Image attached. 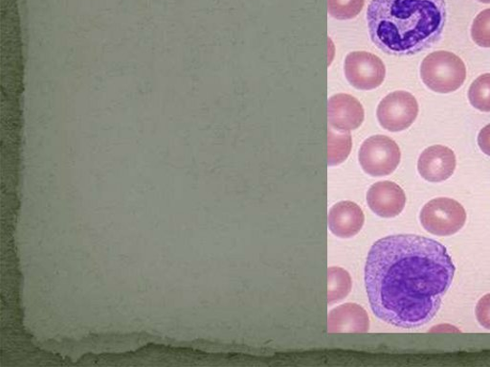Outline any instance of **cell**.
Returning a JSON list of instances; mask_svg holds the SVG:
<instances>
[{
    "mask_svg": "<svg viewBox=\"0 0 490 367\" xmlns=\"http://www.w3.org/2000/svg\"><path fill=\"white\" fill-rule=\"evenodd\" d=\"M455 276L445 246L433 239L400 234L375 242L365 266L371 308L388 325L415 329L438 314Z\"/></svg>",
    "mask_w": 490,
    "mask_h": 367,
    "instance_id": "cell-1",
    "label": "cell"
},
{
    "mask_svg": "<svg viewBox=\"0 0 490 367\" xmlns=\"http://www.w3.org/2000/svg\"><path fill=\"white\" fill-rule=\"evenodd\" d=\"M446 0H372L367 23L372 42L393 56L426 52L444 33Z\"/></svg>",
    "mask_w": 490,
    "mask_h": 367,
    "instance_id": "cell-2",
    "label": "cell"
},
{
    "mask_svg": "<svg viewBox=\"0 0 490 367\" xmlns=\"http://www.w3.org/2000/svg\"><path fill=\"white\" fill-rule=\"evenodd\" d=\"M420 77L431 90L450 93L464 85L466 68L460 57L440 51L424 58L420 66Z\"/></svg>",
    "mask_w": 490,
    "mask_h": 367,
    "instance_id": "cell-3",
    "label": "cell"
},
{
    "mask_svg": "<svg viewBox=\"0 0 490 367\" xmlns=\"http://www.w3.org/2000/svg\"><path fill=\"white\" fill-rule=\"evenodd\" d=\"M419 219L423 229L429 233L451 236L464 228L466 212L460 202L449 198H438L423 206Z\"/></svg>",
    "mask_w": 490,
    "mask_h": 367,
    "instance_id": "cell-4",
    "label": "cell"
},
{
    "mask_svg": "<svg viewBox=\"0 0 490 367\" xmlns=\"http://www.w3.org/2000/svg\"><path fill=\"white\" fill-rule=\"evenodd\" d=\"M401 153L397 142L382 135L366 139L358 155L359 164L372 177L391 174L398 168Z\"/></svg>",
    "mask_w": 490,
    "mask_h": 367,
    "instance_id": "cell-5",
    "label": "cell"
},
{
    "mask_svg": "<svg viewBox=\"0 0 490 367\" xmlns=\"http://www.w3.org/2000/svg\"><path fill=\"white\" fill-rule=\"evenodd\" d=\"M419 115V104L407 91H395L380 103L377 116L380 124L389 132H401L410 127Z\"/></svg>",
    "mask_w": 490,
    "mask_h": 367,
    "instance_id": "cell-6",
    "label": "cell"
},
{
    "mask_svg": "<svg viewBox=\"0 0 490 367\" xmlns=\"http://www.w3.org/2000/svg\"><path fill=\"white\" fill-rule=\"evenodd\" d=\"M344 71L348 82L362 90L381 87L386 76L382 60L366 52L350 53L345 60Z\"/></svg>",
    "mask_w": 490,
    "mask_h": 367,
    "instance_id": "cell-7",
    "label": "cell"
},
{
    "mask_svg": "<svg viewBox=\"0 0 490 367\" xmlns=\"http://www.w3.org/2000/svg\"><path fill=\"white\" fill-rule=\"evenodd\" d=\"M457 165L454 152L443 146L424 150L419 157L418 170L424 180L442 183L452 177Z\"/></svg>",
    "mask_w": 490,
    "mask_h": 367,
    "instance_id": "cell-8",
    "label": "cell"
},
{
    "mask_svg": "<svg viewBox=\"0 0 490 367\" xmlns=\"http://www.w3.org/2000/svg\"><path fill=\"white\" fill-rule=\"evenodd\" d=\"M328 118L335 130L351 132L363 125L365 111L362 103L352 95L340 93L329 100Z\"/></svg>",
    "mask_w": 490,
    "mask_h": 367,
    "instance_id": "cell-9",
    "label": "cell"
},
{
    "mask_svg": "<svg viewBox=\"0 0 490 367\" xmlns=\"http://www.w3.org/2000/svg\"><path fill=\"white\" fill-rule=\"evenodd\" d=\"M367 202L374 214L382 218H394L404 210L406 196L399 184L388 181L380 182L369 188Z\"/></svg>",
    "mask_w": 490,
    "mask_h": 367,
    "instance_id": "cell-10",
    "label": "cell"
},
{
    "mask_svg": "<svg viewBox=\"0 0 490 367\" xmlns=\"http://www.w3.org/2000/svg\"><path fill=\"white\" fill-rule=\"evenodd\" d=\"M329 228L339 238L348 239L362 231L365 217L359 205L344 201L335 204L329 212Z\"/></svg>",
    "mask_w": 490,
    "mask_h": 367,
    "instance_id": "cell-11",
    "label": "cell"
},
{
    "mask_svg": "<svg viewBox=\"0 0 490 367\" xmlns=\"http://www.w3.org/2000/svg\"><path fill=\"white\" fill-rule=\"evenodd\" d=\"M370 328L369 315L361 306L347 303L330 312L328 331L330 333H366Z\"/></svg>",
    "mask_w": 490,
    "mask_h": 367,
    "instance_id": "cell-12",
    "label": "cell"
},
{
    "mask_svg": "<svg viewBox=\"0 0 490 367\" xmlns=\"http://www.w3.org/2000/svg\"><path fill=\"white\" fill-rule=\"evenodd\" d=\"M352 136L350 132L333 131L329 127L328 164L336 166L344 163L352 151Z\"/></svg>",
    "mask_w": 490,
    "mask_h": 367,
    "instance_id": "cell-13",
    "label": "cell"
},
{
    "mask_svg": "<svg viewBox=\"0 0 490 367\" xmlns=\"http://www.w3.org/2000/svg\"><path fill=\"white\" fill-rule=\"evenodd\" d=\"M328 302L329 305L347 297L352 290V278L348 271L338 267H331L328 269Z\"/></svg>",
    "mask_w": 490,
    "mask_h": 367,
    "instance_id": "cell-14",
    "label": "cell"
},
{
    "mask_svg": "<svg viewBox=\"0 0 490 367\" xmlns=\"http://www.w3.org/2000/svg\"><path fill=\"white\" fill-rule=\"evenodd\" d=\"M468 99L476 108L490 113V73L481 75L472 83Z\"/></svg>",
    "mask_w": 490,
    "mask_h": 367,
    "instance_id": "cell-15",
    "label": "cell"
},
{
    "mask_svg": "<svg viewBox=\"0 0 490 367\" xmlns=\"http://www.w3.org/2000/svg\"><path fill=\"white\" fill-rule=\"evenodd\" d=\"M364 5L365 0H328V10L334 19L348 21L356 18Z\"/></svg>",
    "mask_w": 490,
    "mask_h": 367,
    "instance_id": "cell-16",
    "label": "cell"
},
{
    "mask_svg": "<svg viewBox=\"0 0 490 367\" xmlns=\"http://www.w3.org/2000/svg\"><path fill=\"white\" fill-rule=\"evenodd\" d=\"M471 37L479 46L490 47V8L481 12L473 22Z\"/></svg>",
    "mask_w": 490,
    "mask_h": 367,
    "instance_id": "cell-17",
    "label": "cell"
},
{
    "mask_svg": "<svg viewBox=\"0 0 490 367\" xmlns=\"http://www.w3.org/2000/svg\"><path fill=\"white\" fill-rule=\"evenodd\" d=\"M476 316L479 324L490 330V294L483 296L476 306Z\"/></svg>",
    "mask_w": 490,
    "mask_h": 367,
    "instance_id": "cell-18",
    "label": "cell"
},
{
    "mask_svg": "<svg viewBox=\"0 0 490 367\" xmlns=\"http://www.w3.org/2000/svg\"><path fill=\"white\" fill-rule=\"evenodd\" d=\"M478 145L484 154L490 156V124L483 127L478 136Z\"/></svg>",
    "mask_w": 490,
    "mask_h": 367,
    "instance_id": "cell-19",
    "label": "cell"
},
{
    "mask_svg": "<svg viewBox=\"0 0 490 367\" xmlns=\"http://www.w3.org/2000/svg\"><path fill=\"white\" fill-rule=\"evenodd\" d=\"M478 2L485 5H490V0H478Z\"/></svg>",
    "mask_w": 490,
    "mask_h": 367,
    "instance_id": "cell-20",
    "label": "cell"
}]
</instances>
